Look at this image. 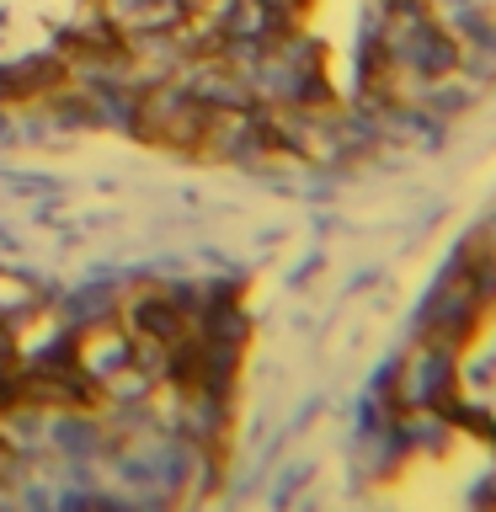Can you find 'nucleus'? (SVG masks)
I'll use <instances>...</instances> for the list:
<instances>
[{
	"instance_id": "f257e3e1",
	"label": "nucleus",
	"mask_w": 496,
	"mask_h": 512,
	"mask_svg": "<svg viewBox=\"0 0 496 512\" xmlns=\"http://www.w3.org/2000/svg\"><path fill=\"white\" fill-rule=\"evenodd\" d=\"M454 406L475 432L496 438V299H486L470 320L454 358Z\"/></svg>"
},
{
	"instance_id": "f03ea898",
	"label": "nucleus",
	"mask_w": 496,
	"mask_h": 512,
	"mask_svg": "<svg viewBox=\"0 0 496 512\" xmlns=\"http://www.w3.org/2000/svg\"><path fill=\"white\" fill-rule=\"evenodd\" d=\"M75 0H0V64L27 59L59 38Z\"/></svg>"
}]
</instances>
